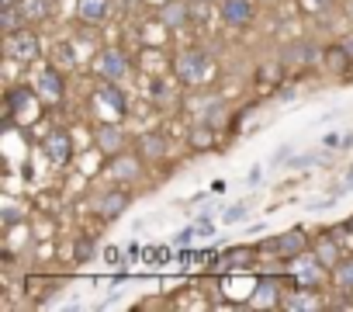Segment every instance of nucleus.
Returning <instances> with one entry per match:
<instances>
[{
	"mask_svg": "<svg viewBox=\"0 0 353 312\" xmlns=\"http://www.w3.org/2000/svg\"><path fill=\"white\" fill-rule=\"evenodd\" d=\"M319 59H322V49L312 39H298V42H288L281 49V63H305V66H312Z\"/></svg>",
	"mask_w": 353,
	"mask_h": 312,
	"instance_id": "9b49d317",
	"label": "nucleus"
},
{
	"mask_svg": "<svg viewBox=\"0 0 353 312\" xmlns=\"http://www.w3.org/2000/svg\"><path fill=\"white\" fill-rule=\"evenodd\" d=\"M97 101H101L104 108H111V115H114V118H125V111H128V101H125V94L118 90V84H114V80H101Z\"/></svg>",
	"mask_w": 353,
	"mask_h": 312,
	"instance_id": "4468645a",
	"label": "nucleus"
},
{
	"mask_svg": "<svg viewBox=\"0 0 353 312\" xmlns=\"http://www.w3.org/2000/svg\"><path fill=\"white\" fill-rule=\"evenodd\" d=\"M108 177L111 181H121V184H132L142 177V153H118L111 156V164H108Z\"/></svg>",
	"mask_w": 353,
	"mask_h": 312,
	"instance_id": "39448f33",
	"label": "nucleus"
},
{
	"mask_svg": "<svg viewBox=\"0 0 353 312\" xmlns=\"http://www.w3.org/2000/svg\"><path fill=\"white\" fill-rule=\"evenodd\" d=\"M73 257H77L80 264H87V260L94 257V236H80L77 246H73Z\"/></svg>",
	"mask_w": 353,
	"mask_h": 312,
	"instance_id": "cd10ccee",
	"label": "nucleus"
},
{
	"mask_svg": "<svg viewBox=\"0 0 353 312\" xmlns=\"http://www.w3.org/2000/svg\"><path fill=\"white\" fill-rule=\"evenodd\" d=\"M4 52H8V59H14V63H35L39 52H42V42H39V35L25 25V28H18V32L8 35Z\"/></svg>",
	"mask_w": 353,
	"mask_h": 312,
	"instance_id": "7ed1b4c3",
	"label": "nucleus"
},
{
	"mask_svg": "<svg viewBox=\"0 0 353 312\" xmlns=\"http://www.w3.org/2000/svg\"><path fill=\"white\" fill-rule=\"evenodd\" d=\"M25 25H28L25 11H21L18 4H4V14H0V28H4V35H11V32H18V28H25Z\"/></svg>",
	"mask_w": 353,
	"mask_h": 312,
	"instance_id": "412c9836",
	"label": "nucleus"
},
{
	"mask_svg": "<svg viewBox=\"0 0 353 312\" xmlns=\"http://www.w3.org/2000/svg\"><path fill=\"white\" fill-rule=\"evenodd\" d=\"M201 121H208V125L219 128V125L225 121V101H222V97H212L208 108H205V118H201Z\"/></svg>",
	"mask_w": 353,
	"mask_h": 312,
	"instance_id": "5701e85b",
	"label": "nucleus"
},
{
	"mask_svg": "<svg viewBox=\"0 0 353 312\" xmlns=\"http://www.w3.org/2000/svg\"><path fill=\"white\" fill-rule=\"evenodd\" d=\"M149 4H156V8H163V4H166V0H149Z\"/></svg>",
	"mask_w": 353,
	"mask_h": 312,
	"instance_id": "4c0bfd02",
	"label": "nucleus"
},
{
	"mask_svg": "<svg viewBox=\"0 0 353 312\" xmlns=\"http://www.w3.org/2000/svg\"><path fill=\"white\" fill-rule=\"evenodd\" d=\"M94 70H97L101 80H114V84H118V80H125V73H128V59H125L121 49H101Z\"/></svg>",
	"mask_w": 353,
	"mask_h": 312,
	"instance_id": "1a4fd4ad",
	"label": "nucleus"
},
{
	"mask_svg": "<svg viewBox=\"0 0 353 312\" xmlns=\"http://www.w3.org/2000/svg\"><path fill=\"white\" fill-rule=\"evenodd\" d=\"M281 305L284 309H319V298H312V295H284Z\"/></svg>",
	"mask_w": 353,
	"mask_h": 312,
	"instance_id": "a878e982",
	"label": "nucleus"
},
{
	"mask_svg": "<svg viewBox=\"0 0 353 312\" xmlns=\"http://www.w3.org/2000/svg\"><path fill=\"white\" fill-rule=\"evenodd\" d=\"M4 4H18V0H4Z\"/></svg>",
	"mask_w": 353,
	"mask_h": 312,
	"instance_id": "ea45409f",
	"label": "nucleus"
},
{
	"mask_svg": "<svg viewBox=\"0 0 353 312\" xmlns=\"http://www.w3.org/2000/svg\"><path fill=\"white\" fill-rule=\"evenodd\" d=\"M173 73H176V80H181V84L198 87V84H205L215 73V63L208 59V52L201 46H194V49H184L181 56L173 59Z\"/></svg>",
	"mask_w": 353,
	"mask_h": 312,
	"instance_id": "f257e3e1",
	"label": "nucleus"
},
{
	"mask_svg": "<svg viewBox=\"0 0 353 312\" xmlns=\"http://www.w3.org/2000/svg\"><path fill=\"white\" fill-rule=\"evenodd\" d=\"M35 94H39V101H42V104H63V97H66L63 70H59V66H46V70L39 73Z\"/></svg>",
	"mask_w": 353,
	"mask_h": 312,
	"instance_id": "20e7f679",
	"label": "nucleus"
},
{
	"mask_svg": "<svg viewBox=\"0 0 353 312\" xmlns=\"http://www.w3.org/2000/svg\"><path fill=\"white\" fill-rule=\"evenodd\" d=\"M256 18L253 0H222V21L229 28H250Z\"/></svg>",
	"mask_w": 353,
	"mask_h": 312,
	"instance_id": "9d476101",
	"label": "nucleus"
},
{
	"mask_svg": "<svg viewBox=\"0 0 353 312\" xmlns=\"http://www.w3.org/2000/svg\"><path fill=\"white\" fill-rule=\"evenodd\" d=\"M322 277H325V264H322L315 253H308V257L298 253V257L291 260V277H288L291 288H319Z\"/></svg>",
	"mask_w": 353,
	"mask_h": 312,
	"instance_id": "f03ea898",
	"label": "nucleus"
},
{
	"mask_svg": "<svg viewBox=\"0 0 353 312\" xmlns=\"http://www.w3.org/2000/svg\"><path fill=\"white\" fill-rule=\"evenodd\" d=\"M343 46H346V52H350V56H353V32H350V35H346V39H343Z\"/></svg>",
	"mask_w": 353,
	"mask_h": 312,
	"instance_id": "c9c22d12",
	"label": "nucleus"
},
{
	"mask_svg": "<svg viewBox=\"0 0 353 312\" xmlns=\"http://www.w3.org/2000/svg\"><path fill=\"white\" fill-rule=\"evenodd\" d=\"M246 260H253V250L250 246H229L222 253V264H229V267H243Z\"/></svg>",
	"mask_w": 353,
	"mask_h": 312,
	"instance_id": "b1692460",
	"label": "nucleus"
},
{
	"mask_svg": "<svg viewBox=\"0 0 353 312\" xmlns=\"http://www.w3.org/2000/svg\"><path fill=\"white\" fill-rule=\"evenodd\" d=\"M18 8L25 11V18H28V25H32V21H46V18H52L56 0H18Z\"/></svg>",
	"mask_w": 353,
	"mask_h": 312,
	"instance_id": "a211bd4d",
	"label": "nucleus"
},
{
	"mask_svg": "<svg viewBox=\"0 0 353 312\" xmlns=\"http://www.w3.org/2000/svg\"><path fill=\"white\" fill-rule=\"evenodd\" d=\"M191 4H201V0H191Z\"/></svg>",
	"mask_w": 353,
	"mask_h": 312,
	"instance_id": "a19ab883",
	"label": "nucleus"
},
{
	"mask_svg": "<svg viewBox=\"0 0 353 312\" xmlns=\"http://www.w3.org/2000/svg\"><path fill=\"white\" fill-rule=\"evenodd\" d=\"M139 153L145 156V160H163V156L170 153V139L163 132H142L139 135Z\"/></svg>",
	"mask_w": 353,
	"mask_h": 312,
	"instance_id": "2eb2a0df",
	"label": "nucleus"
},
{
	"mask_svg": "<svg viewBox=\"0 0 353 312\" xmlns=\"http://www.w3.org/2000/svg\"><path fill=\"white\" fill-rule=\"evenodd\" d=\"M260 177H263V167H253V170L246 174V184H250V188H256V184H260Z\"/></svg>",
	"mask_w": 353,
	"mask_h": 312,
	"instance_id": "2f4dec72",
	"label": "nucleus"
},
{
	"mask_svg": "<svg viewBox=\"0 0 353 312\" xmlns=\"http://www.w3.org/2000/svg\"><path fill=\"white\" fill-rule=\"evenodd\" d=\"M18 219H21V212H18L14 205H8V208H4V226H14Z\"/></svg>",
	"mask_w": 353,
	"mask_h": 312,
	"instance_id": "7c9ffc66",
	"label": "nucleus"
},
{
	"mask_svg": "<svg viewBox=\"0 0 353 312\" xmlns=\"http://www.w3.org/2000/svg\"><path fill=\"white\" fill-rule=\"evenodd\" d=\"M346 229H353V215H350V219H346Z\"/></svg>",
	"mask_w": 353,
	"mask_h": 312,
	"instance_id": "58836bf2",
	"label": "nucleus"
},
{
	"mask_svg": "<svg viewBox=\"0 0 353 312\" xmlns=\"http://www.w3.org/2000/svg\"><path fill=\"white\" fill-rule=\"evenodd\" d=\"M260 250H270V253H277V257H284V260H294L298 253L308 250V236H305L301 229H291V233H284V236H277V240L260 243Z\"/></svg>",
	"mask_w": 353,
	"mask_h": 312,
	"instance_id": "6e6552de",
	"label": "nucleus"
},
{
	"mask_svg": "<svg viewBox=\"0 0 353 312\" xmlns=\"http://www.w3.org/2000/svg\"><path fill=\"white\" fill-rule=\"evenodd\" d=\"M128 191H121V188H114V191H108L101 202H97V212H101V219H118L125 208H128Z\"/></svg>",
	"mask_w": 353,
	"mask_h": 312,
	"instance_id": "dca6fc26",
	"label": "nucleus"
},
{
	"mask_svg": "<svg viewBox=\"0 0 353 312\" xmlns=\"http://www.w3.org/2000/svg\"><path fill=\"white\" fill-rule=\"evenodd\" d=\"M322 142H325V149H336V146H339V139H336V135H325Z\"/></svg>",
	"mask_w": 353,
	"mask_h": 312,
	"instance_id": "f704fd0d",
	"label": "nucleus"
},
{
	"mask_svg": "<svg viewBox=\"0 0 353 312\" xmlns=\"http://www.w3.org/2000/svg\"><path fill=\"white\" fill-rule=\"evenodd\" d=\"M322 63L332 70V73H343L350 63H353V56L346 52V46L343 42H336V46H329V49H322Z\"/></svg>",
	"mask_w": 353,
	"mask_h": 312,
	"instance_id": "6ab92c4d",
	"label": "nucleus"
},
{
	"mask_svg": "<svg viewBox=\"0 0 353 312\" xmlns=\"http://www.w3.org/2000/svg\"><path fill=\"white\" fill-rule=\"evenodd\" d=\"M332 281H336L339 288H353V260L336 264V267H332Z\"/></svg>",
	"mask_w": 353,
	"mask_h": 312,
	"instance_id": "393cba45",
	"label": "nucleus"
},
{
	"mask_svg": "<svg viewBox=\"0 0 353 312\" xmlns=\"http://www.w3.org/2000/svg\"><path fill=\"white\" fill-rule=\"evenodd\" d=\"M332 4L336 0H301V8L312 11V14H325V11H332Z\"/></svg>",
	"mask_w": 353,
	"mask_h": 312,
	"instance_id": "c85d7f7f",
	"label": "nucleus"
},
{
	"mask_svg": "<svg viewBox=\"0 0 353 312\" xmlns=\"http://www.w3.org/2000/svg\"><path fill=\"white\" fill-rule=\"evenodd\" d=\"M191 146H194V153H208L212 146H215V125H208V121H198L194 128H191Z\"/></svg>",
	"mask_w": 353,
	"mask_h": 312,
	"instance_id": "aec40b11",
	"label": "nucleus"
},
{
	"mask_svg": "<svg viewBox=\"0 0 353 312\" xmlns=\"http://www.w3.org/2000/svg\"><path fill=\"white\" fill-rule=\"evenodd\" d=\"M42 149H46V156H49V160H52L56 167H66V164L73 160V139H70V132H66L63 125L49 128V135H46Z\"/></svg>",
	"mask_w": 353,
	"mask_h": 312,
	"instance_id": "423d86ee",
	"label": "nucleus"
},
{
	"mask_svg": "<svg viewBox=\"0 0 353 312\" xmlns=\"http://www.w3.org/2000/svg\"><path fill=\"white\" fill-rule=\"evenodd\" d=\"M94 142H97V149L104 156H118L125 149V132H121V125H97Z\"/></svg>",
	"mask_w": 353,
	"mask_h": 312,
	"instance_id": "ddd939ff",
	"label": "nucleus"
},
{
	"mask_svg": "<svg viewBox=\"0 0 353 312\" xmlns=\"http://www.w3.org/2000/svg\"><path fill=\"white\" fill-rule=\"evenodd\" d=\"M312 253H315V257H319V260H322L325 267H332V264H339V250H336V243H332V240H319Z\"/></svg>",
	"mask_w": 353,
	"mask_h": 312,
	"instance_id": "4be33fe9",
	"label": "nucleus"
},
{
	"mask_svg": "<svg viewBox=\"0 0 353 312\" xmlns=\"http://www.w3.org/2000/svg\"><path fill=\"white\" fill-rule=\"evenodd\" d=\"M288 153H291V149H288V146H281V149L274 153V164H291V156H288Z\"/></svg>",
	"mask_w": 353,
	"mask_h": 312,
	"instance_id": "473e14b6",
	"label": "nucleus"
},
{
	"mask_svg": "<svg viewBox=\"0 0 353 312\" xmlns=\"http://www.w3.org/2000/svg\"><path fill=\"white\" fill-rule=\"evenodd\" d=\"M215 4H222V0H215Z\"/></svg>",
	"mask_w": 353,
	"mask_h": 312,
	"instance_id": "79ce46f5",
	"label": "nucleus"
},
{
	"mask_svg": "<svg viewBox=\"0 0 353 312\" xmlns=\"http://www.w3.org/2000/svg\"><path fill=\"white\" fill-rule=\"evenodd\" d=\"M346 18L353 21V0H346Z\"/></svg>",
	"mask_w": 353,
	"mask_h": 312,
	"instance_id": "e433bc0d",
	"label": "nucleus"
},
{
	"mask_svg": "<svg viewBox=\"0 0 353 312\" xmlns=\"http://www.w3.org/2000/svg\"><path fill=\"white\" fill-rule=\"evenodd\" d=\"M246 212H250V205H246V202H236V205H229V208L222 212V222H225V226H236V222L246 219Z\"/></svg>",
	"mask_w": 353,
	"mask_h": 312,
	"instance_id": "bb28decb",
	"label": "nucleus"
},
{
	"mask_svg": "<svg viewBox=\"0 0 353 312\" xmlns=\"http://www.w3.org/2000/svg\"><path fill=\"white\" fill-rule=\"evenodd\" d=\"M111 11V0H77V14L87 25H101Z\"/></svg>",
	"mask_w": 353,
	"mask_h": 312,
	"instance_id": "f3484780",
	"label": "nucleus"
},
{
	"mask_svg": "<svg viewBox=\"0 0 353 312\" xmlns=\"http://www.w3.org/2000/svg\"><path fill=\"white\" fill-rule=\"evenodd\" d=\"M104 260H108V264H118L121 257H118V250H114V246H108V250H104Z\"/></svg>",
	"mask_w": 353,
	"mask_h": 312,
	"instance_id": "72a5a7b5",
	"label": "nucleus"
},
{
	"mask_svg": "<svg viewBox=\"0 0 353 312\" xmlns=\"http://www.w3.org/2000/svg\"><path fill=\"white\" fill-rule=\"evenodd\" d=\"M194 236H198V229H194V226H188L181 236H176V243H181V246H191V243H194Z\"/></svg>",
	"mask_w": 353,
	"mask_h": 312,
	"instance_id": "c756f323",
	"label": "nucleus"
},
{
	"mask_svg": "<svg viewBox=\"0 0 353 312\" xmlns=\"http://www.w3.org/2000/svg\"><path fill=\"white\" fill-rule=\"evenodd\" d=\"M191 18H194V4H191V0H166V4L159 8V14H156V21H159L166 32L184 28Z\"/></svg>",
	"mask_w": 353,
	"mask_h": 312,
	"instance_id": "0eeeda50",
	"label": "nucleus"
},
{
	"mask_svg": "<svg viewBox=\"0 0 353 312\" xmlns=\"http://www.w3.org/2000/svg\"><path fill=\"white\" fill-rule=\"evenodd\" d=\"M281 298H284V295H281V281H277L274 274H267V277L256 281L250 305H253V309H267V305H281Z\"/></svg>",
	"mask_w": 353,
	"mask_h": 312,
	"instance_id": "f8f14e48",
	"label": "nucleus"
}]
</instances>
